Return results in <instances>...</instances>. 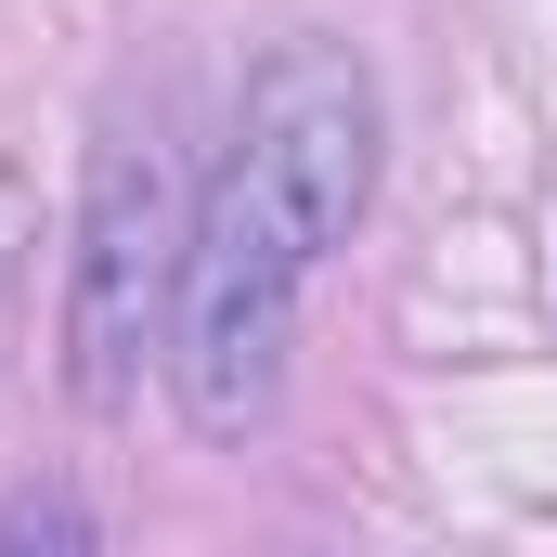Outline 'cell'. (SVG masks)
<instances>
[{"label":"cell","instance_id":"obj_1","mask_svg":"<svg viewBox=\"0 0 557 557\" xmlns=\"http://www.w3.org/2000/svg\"><path fill=\"white\" fill-rule=\"evenodd\" d=\"M298 234L221 169L195 234H182V311H169V389L208 441H247L285 403V337H298Z\"/></svg>","mask_w":557,"mask_h":557},{"label":"cell","instance_id":"obj_2","mask_svg":"<svg viewBox=\"0 0 557 557\" xmlns=\"http://www.w3.org/2000/svg\"><path fill=\"white\" fill-rule=\"evenodd\" d=\"M182 208H169V156L104 143L91 195H78V260H65V389L91 416H131L143 376L169 363V311H182Z\"/></svg>","mask_w":557,"mask_h":557},{"label":"cell","instance_id":"obj_3","mask_svg":"<svg viewBox=\"0 0 557 557\" xmlns=\"http://www.w3.org/2000/svg\"><path fill=\"white\" fill-rule=\"evenodd\" d=\"M221 169L298 234V260H324L376 195V65L350 39H285L247 78V117H234Z\"/></svg>","mask_w":557,"mask_h":557},{"label":"cell","instance_id":"obj_4","mask_svg":"<svg viewBox=\"0 0 557 557\" xmlns=\"http://www.w3.org/2000/svg\"><path fill=\"white\" fill-rule=\"evenodd\" d=\"M0 557H104V532H91V506H78L65 480H26V493L0 506Z\"/></svg>","mask_w":557,"mask_h":557}]
</instances>
